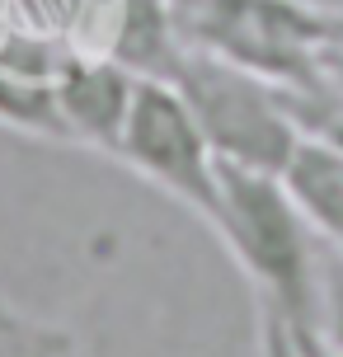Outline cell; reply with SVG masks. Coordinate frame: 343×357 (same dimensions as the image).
Instances as JSON below:
<instances>
[{
    "label": "cell",
    "instance_id": "cell-1",
    "mask_svg": "<svg viewBox=\"0 0 343 357\" xmlns=\"http://www.w3.org/2000/svg\"><path fill=\"white\" fill-rule=\"evenodd\" d=\"M212 231L254 282L264 315L282 324L301 357H320L334 339L339 250L310 231L277 174L221 160V216Z\"/></svg>",
    "mask_w": 343,
    "mask_h": 357
},
{
    "label": "cell",
    "instance_id": "cell-2",
    "mask_svg": "<svg viewBox=\"0 0 343 357\" xmlns=\"http://www.w3.org/2000/svg\"><path fill=\"white\" fill-rule=\"evenodd\" d=\"M169 85L183 94V104L193 108L202 137L212 142L217 160L226 165L277 174L287 165L291 146L306 132L291 118L282 85H273L259 71L212 52V47H198L188 38H183V52L169 71Z\"/></svg>",
    "mask_w": 343,
    "mask_h": 357
},
{
    "label": "cell",
    "instance_id": "cell-3",
    "mask_svg": "<svg viewBox=\"0 0 343 357\" xmlns=\"http://www.w3.org/2000/svg\"><path fill=\"white\" fill-rule=\"evenodd\" d=\"M174 24L188 43L306 94L320 89L325 52H334L329 15L296 0H183Z\"/></svg>",
    "mask_w": 343,
    "mask_h": 357
},
{
    "label": "cell",
    "instance_id": "cell-4",
    "mask_svg": "<svg viewBox=\"0 0 343 357\" xmlns=\"http://www.w3.org/2000/svg\"><path fill=\"white\" fill-rule=\"evenodd\" d=\"M113 160H123L132 174H142L151 188L174 197L179 207L198 216L212 231L221 216V160L212 142L202 137L193 108L169 80H137L132 108H127L123 137L113 146Z\"/></svg>",
    "mask_w": 343,
    "mask_h": 357
},
{
    "label": "cell",
    "instance_id": "cell-5",
    "mask_svg": "<svg viewBox=\"0 0 343 357\" xmlns=\"http://www.w3.org/2000/svg\"><path fill=\"white\" fill-rule=\"evenodd\" d=\"M137 80L142 75H132L113 56H66L52 75V99L61 113V127H66V142L113 155Z\"/></svg>",
    "mask_w": 343,
    "mask_h": 357
},
{
    "label": "cell",
    "instance_id": "cell-6",
    "mask_svg": "<svg viewBox=\"0 0 343 357\" xmlns=\"http://www.w3.org/2000/svg\"><path fill=\"white\" fill-rule=\"evenodd\" d=\"M282 188L301 207L310 231L325 240L329 250L343 254V146L329 142L325 132L306 127L301 142L291 146L287 165L277 169Z\"/></svg>",
    "mask_w": 343,
    "mask_h": 357
},
{
    "label": "cell",
    "instance_id": "cell-7",
    "mask_svg": "<svg viewBox=\"0 0 343 357\" xmlns=\"http://www.w3.org/2000/svg\"><path fill=\"white\" fill-rule=\"evenodd\" d=\"M259 334H264V343H259V357H301V348L291 343V334H287L277 320H273V315H264V320H259Z\"/></svg>",
    "mask_w": 343,
    "mask_h": 357
},
{
    "label": "cell",
    "instance_id": "cell-8",
    "mask_svg": "<svg viewBox=\"0 0 343 357\" xmlns=\"http://www.w3.org/2000/svg\"><path fill=\"white\" fill-rule=\"evenodd\" d=\"M306 127H315V132H325L329 142L343 146V108H329V118H310Z\"/></svg>",
    "mask_w": 343,
    "mask_h": 357
},
{
    "label": "cell",
    "instance_id": "cell-9",
    "mask_svg": "<svg viewBox=\"0 0 343 357\" xmlns=\"http://www.w3.org/2000/svg\"><path fill=\"white\" fill-rule=\"evenodd\" d=\"M19 329H24V315H19L15 305L0 301V339H5V334H19Z\"/></svg>",
    "mask_w": 343,
    "mask_h": 357
},
{
    "label": "cell",
    "instance_id": "cell-10",
    "mask_svg": "<svg viewBox=\"0 0 343 357\" xmlns=\"http://www.w3.org/2000/svg\"><path fill=\"white\" fill-rule=\"evenodd\" d=\"M320 357H343V343H334V348H325Z\"/></svg>",
    "mask_w": 343,
    "mask_h": 357
}]
</instances>
